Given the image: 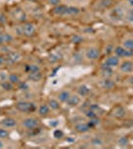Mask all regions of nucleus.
<instances>
[{
    "label": "nucleus",
    "mask_w": 133,
    "mask_h": 149,
    "mask_svg": "<svg viewBox=\"0 0 133 149\" xmlns=\"http://www.w3.org/2000/svg\"><path fill=\"white\" fill-rule=\"evenodd\" d=\"M128 1H131V0H128Z\"/></svg>",
    "instance_id": "45"
},
{
    "label": "nucleus",
    "mask_w": 133,
    "mask_h": 149,
    "mask_svg": "<svg viewBox=\"0 0 133 149\" xmlns=\"http://www.w3.org/2000/svg\"><path fill=\"white\" fill-rule=\"evenodd\" d=\"M75 129L79 133H84V132L88 131L91 129V126H89L88 122V123L86 122H79V123H77L75 125Z\"/></svg>",
    "instance_id": "10"
},
{
    "label": "nucleus",
    "mask_w": 133,
    "mask_h": 149,
    "mask_svg": "<svg viewBox=\"0 0 133 149\" xmlns=\"http://www.w3.org/2000/svg\"><path fill=\"white\" fill-rule=\"evenodd\" d=\"M130 84H131V85L133 86V77H131V78H130Z\"/></svg>",
    "instance_id": "42"
},
{
    "label": "nucleus",
    "mask_w": 133,
    "mask_h": 149,
    "mask_svg": "<svg viewBox=\"0 0 133 149\" xmlns=\"http://www.w3.org/2000/svg\"><path fill=\"white\" fill-rule=\"evenodd\" d=\"M78 93L79 95H81V97H88L89 93H91V88L86 85H81L79 86Z\"/></svg>",
    "instance_id": "19"
},
{
    "label": "nucleus",
    "mask_w": 133,
    "mask_h": 149,
    "mask_svg": "<svg viewBox=\"0 0 133 149\" xmlns=\"http://www.w3.org/2000/svg\"><path fill=\"white\" fill-rule=\"evenodd\" d=\"M4 146V144H3V142L1 141V139H0V148H2Z\"/></svg>",
    "instance_id": "41"
},
{
    "label": "nucleus",
    "mask_w": 133,
    "mask_h": 149,
    "mask_svg": "<svg viewBox=\"0 0 133 149\" xmlns=\"http://www.w3.org/2000/svg\"><path fill=\"white\" fill-rule=\"evenodd\" d=\"M0 125L5 128H13L17 125V121L13 117H6L0 121Z\"/></svg>",
    "instance_id": "8"
},
{
    "label": "nucleus",
    "mask_w": 133,
    "mask_h": 149,
    "mask_svg": "<svg viewBox=\"0 0 133 149\" xmlns=\"http://www.w3.org/2000/svg\"><path fill=\"white\" fill-rule=\"evenodd\" d=\"M79 102H81V97L78 95H71L67 102V104L69 107H77Z\"/></svg>",
    "instance_id": "14"
},
{
    "label": "nucleus",
    "mask_w": 133,
    "mask_h": 149,
    "mask_svg": "<svg viewBox=\"0 0 133 149\" xmlns=\"http://www.w3.org/2000/svg\"><path fill=\"white\" fill-rule=\"evenodd\" d=\"M67 7L66 5H57L55 6V8H53L52 13L54 14L56 16H65V13H66L67 10Z\"/></svg>",
    "instance_id": "11"
},
{
    "label": "nucleus",
    "mask_w": 133,
    "mask_h": 149,
    "mask_svg": "<svg viewBox=\"0 0 133 149\" xmlns=\"http://www.w3.org/2000/svg\"><path fill=\"white\" fill-rule=\"evenodd\" d=\"M125 113H126V112H125V109L121 107H115L114 110H113V112H112V114L114 115L115 117H117V118H122V117H124Z\"/></svg>",
    "instance_id": "22"
},
{
    "label": "nucleus",
    "mask_w": 133,
    "mask_h": 149,
    "mask_svg": "<svg viewBox=\"0 0 133 149\" xmlns=\"http://www.w3.org/2000/svg\"><path fill=\"white\" fill-rule=\"evenodd\" d=\"M53 134H54V137L57 138V139H62L65 135L64 132H63L61 129H56Z\"/></svg>",
    "instance_id": "34"
},
{
    "label": "nucleus",
    "mask_w": 133,
    "mask_h": 149,
    "mask_svg": "<svg viewBox=\"0 0 133 149\" xmlns=\"http://www.w3.org/2000/svg\"><path fill=\"white\" fill-rule=\"evenodd\" d=\"M100 85L105 90H112L115 86V83L110 78H104V80H102Z\"/></svg>",
    "instance_id": "13"
},
{
    "label": "nucleus",
    "mask_w": 133,
    "mask_h": 149,
    "mask_svg": "<svg viewBox=\"0 0 133 149\" xmlns=\"http://www.w3.org/2000/svg\"><path fill=\"white\" fill-rule=\"evenodd\" d=\"M0 33H1V27H0Z\"/></svg>",
    "instance_id": "43"
},
{
    "label": "nucleus",
    "mask_w": 133,
    "mask_h": 149,
    "mask_svg": "<svg viewBox=\"0 0 133 149\" xmlns=\"http://www.w3.org/2000/svg\"><path fill=\"white\" fill-rule=\"evenodd\" d=\"M0 69H1V66H0Z\"/></svg>",
    "instance_id": "46"
},
{
    "label": "nucleus",
    "mask_w": 133,
    "mask_h": 149,
    "mask_svg": "<svg viewBox=\"0 0 133 149\" xmlns=\"http://www.w3.org/2000/svg\"><path fill=\"white\" fill-rule=\"evenodd\" d=\"M86 117H88V119H91V118H94V117H97V113H96V111H94L93 109H88V110H86Z\"/></svg>",
    "instance_id": "29"
},
{
    "label": "nucleus",
    "mask_w": 133,
    "mask_h": 149,
    "mask_svg": "<svg viewBox=\"0 0 133 149\" xmlns=\"http://www.w3.org/2000/svg\"><path fill=\"white\" fill-rule=\"evenodd\" d=\"M50 111H51L50 107L48 104H46V103H44V104H41L40 107H38V113H39L41 116H43V117L49 115Z\"/></svg>",
    "instance_id": "15"
},
{
    "label": "nucleus",
    "mask_w": 133,
    "mask_h": 149,
    "mask_svg": "<svg viewBox=\"0 0 133 149\" xmlns=\"http://www.w3.org/2000/svg\"><path fill=\"white\" fill-rule=\"evenodd\" d=\"M13 41V36L8 33H0V45L11 43Z\"/></svg>",
    "instance_id": "16"
},
{
    "label": "nucleus",
    "mask_w": 133,
    "mask_h": 149,
    "mask_svg": "<svg viewBox=\"0 0 133 149\" xmlns=\"http://www.w3.org/2000/svg\"><path fill=\"white\" fill-rule=\"evenodd\" d=\"M115 55L118 58H129V57H133V51H129V50L125 49L124 47L118 46L115 48L114 50Z\"/></svg>",
    "instance_id": "7"
},
{
    "label": "nucleus",
    "mask_w": 133,
    "mask_h": 149,
    "mask_svg": "<svg viewBox=\"0 0 133 149\" xmlns=\"http://www.w3.org/2000/svg\"><path fill=\"white\" fill-rule=\"evenodd\" d=\"M1 86L3 90L5 91H12L13 90V84L10 83V81H3V83L1 84Z\"/></svg>",
    "instance_id": "30"
},
{
    "label": "nucleus",
    "mask_w": 133,
    "mask_h": 149,
    "mask_svg": "<svg viewBox=\"0 0 133 149\" xmlns=\"http://www.w3.org/2000/svg\"><path fill=\"white\" fill-rule=\"evenodd\" d=\"M98 123H100V118H98V117L91 118V119H89V121H88V124H89V126H91V128H93V127H95Z\"/></svg>",
    "instance_id": "32"
},
{
    "label": "nucleus",
    "mask_w": 133,
    "mask_h": 149,
    "mask_svg": "<svg viewBox=\"0 0 133 149\" xmlns=\"http://www.w3.org/2000/svg\"><path fill=\"white\" fill-rule=\"evenodd\" d=\"M18 88H19V90L24 91V92H27L29 90V85L26 83V81H20V83L18 84Z\"/></svg>",
    "instance_id": "33"
},
{
    "label": "nucleus",
    "mask_w": 133,
    "mask_h": 149,
    "mask_svg": "<svg viewBox=\"0 0 133 149\" xmlns=\"http://www.w3.org/2000/svg\"><path fill=\"white\" fill-rule=\"evenodd\" d=\"M119 69L122 73H125V74H128L130 72L133 71V63L130 61H124L122 62L121 64H119Z\"/></svg>",
    "instance_id": "9"
},
{
    "label": "nucleus",
    "mask_w": 133,
    "mask_h": 149,
    "mask_svg": "<svg viewBox=\"0 0 133 149\" xmlns=\"http://www.w3.org/2000/svg\"><path fill=\"white\" fill-rule=\"evenodd\" d=\"M126 18H127V21H128V22L133 23V10H131V11L128 12V14H127Z\"/></svg>",
    "instance_id": "37"
},
{
    "label": "nucleus",
    "mask_w": 133,
    "mask_h": 149,
    "mask_svg": "<svg viewBox=\"0 0 133 149\" xmlns=\"http://www.w3.org/2000/svg\"><path fill=\"white\" fill-rule=\"evenodd\" d=\"M8 81L13 84V85H16V84L20 83V78H19V76L16 74H10L8 77Z\"/></svg>",
    "instance_id": "26"
},
{
    "label": "nucleus",
    "mask_w": 133,
    "mask_h": 149,
    "mask_svg": "<svg viewBox=\"0 0 133 149\" xmlns=\"http://www.w3.org/2000/svg\"><path fill=\"white\" fill-rule=\"evenodd\" d=\"M70 97H71V93L69 91H62L58 95V100L60 102H67Z\"/></svg>",
    "instance_id": "17"
},
{
    "label": "nucleus",
    "mask_w": 133,
    "mask_h": 149,
    "mask_svg": "<svg viewBox=\"0 0 133 149\" xmlns=\"http://www.w3.org/2000/svg\"><path fill=\"white\" fill-rule=\"evenodd\" d=\"M111 17H112L114 20H121L123 18V11L121 8H119V7H115V8L112 9V11H111Z\"/></svg>",
    "instance_id": "12"
},
{
    "label": "nucleus",
    "mask_w": 133,
    "mask_h": 149,
    "mask_svg": "<svg viewBox=\"0 0 133 149\" xmlns=\"http://www.w3.org/2000/svg\"><path fill=\"white\" fill-rule=\"evenodd\" d=\"M86 57L88 58V60H91V61H94V60H97L98 58L100 57V51L95 47H91L88 48L86 52Z\"/></svg>",
    "instance_id": "6"
},
{
    "label": "nucleus",
    "mask_w": 133,
    "mask_h": 149,
    "mask_svg": "<svg viewBox=\"0 0 133 149\" xmlns=\"http://www.w3.org/2000/svg\"><path fill=\"white\" fill-rule=\"evenodd\" d=\"M22 126L27 130H35L40 126V121L36 117H27V118L23 119Z\"/></svg>",
    "instance_id": "2"
},
{
    "label": "nucleus",
    "mask_w": 133,
    "mask_h": 149,
    "mask_svg": "<svg viewBox=\"0 0 133 149\" xmlns=\"http://www.w3.org/2000/svg\"><path fill=\"white\" fill-rule=\"evenodd\" d=\"M20 54L17 52H9L5 55V64L7 65H13L17 63L20 60Z\"/></svg>",
    "instance_id": "4"
},
{
    "label": "nucleus",
    "mask_w": 133,
    "mask_h": 149,
    "mask_svg": "<svg viewBox=\"0 0 133 149\" xmlns=\"http://www.w3.org/2000/svg\"><path fill=\"white\" fill-rule=\"evenodd\" d=\"M21 27H22V34L26 37H31L36 32V27L32 23H25Z\"/></svg>",
    "instance_id": "5"
},
{
    "label": "nucleus",
    "mask_w": 133,
    "mask_h": 149,
    "mask_svg": "<svg viewBox=\"0 0 133 149\" xmlns=\"http://www.w3.org/2000/svg\"><path fill=\"white\" fill-rule=\"evenodd\" d=\"M48 105H49L50 109L53 110H58V109H60V107H61L59 100H55V98H51V100H49Z\"/></svg>",
    "instance_id": "23"
},
{
    "label": "nucleus",
    "mask_w": 133,
    "mask_h": 149,
    "mask_svg": "<svg viewBox=\"0 0 133 149\" xmlns=\"http://www.w3.org/2000/svg\"><path fill=\"white\" fill-rule=\"evenodd\" d=\"M101 74L104 78H110L113 74L112 68H108V67H101Z\"/></svg>",
    "instance_id": "24"
},
{
    "label": "nucleus",
    "mask_w": 133,
    "mask_h": 149,
    "mask_svg": "<svg viewBox=\"0 0 133 149\" xmlns=\"http://www.w3.org/2000/svg\"><path fill=\"white\" fill-rule=\"evenodd\" d=\"M15 31H16V34L17 35H23L22 34V27H16V29H15Z\"/></svg>",
    "instance_id": "39"
},
{
    "label": "nucleus",
    "mask_w": 133,
    "mask_h": 149,
    "mask_svg": "<svg viewBox=\"0 0 133 149\" xmlns=\"http://www.w3.org/2000/svg\"><path fill=\"white\" fill-rule=\"evenodd\" d=\"M48 3L51 4V5L57 6V5H60V3H61V0H48Z\"/></svg>",
    "instance_id": "38"
},
{
    "label": "nucleus",
    "mask_w": 133,
    "mask_h": 149,
    "mask_svg": "<svg viewBox=\"0 0 133 149\" xmlns=\"http://www.w3.org/2000/svg\"><path fill=\"white\" fill-rule=\"evenodd\" d=\"M15 109L20 112L23 113H30V112H34L37 109V105L36 103L31 102H17L15 103Z\"/></svg>",
    "instance_id": "1"
},
{
    "label": "nucleus",
    "mask_w": 133,
    "mask_h": 149,
    "mask_svg": "<svg viewBox=\"0 0 133 149\" xmlns=\"http://www.w3.org/2000/svg\"><path fill=\"white\" fill-rule=\"evenodd\" d=\"M42 74L41 72H34V73L28 74V80L32 81H40L42 80Z\"/></svg>",
    "instance_id": "18"
},
{
    "label": "nucleus",
    "mask_w": 133,
    "mask_h": 149,
    "mask_svg": "<svg viewBox=\"0 0 133 149\" xmlns=\"http://www.w3.org/2000/svg\"><path fill=\"white\" fill-rule=\"evenodd\" d=\"M10 135V132L4 127V128H0V139H7Z\"/></svg>",
    "instance_id": "28"
},
{
    "label": "nucleus",
    "mask_w": 133,
    "mask_h": 149,
    "mask_svg": "<svg viewBox=\"0 0 133 149\" xmlns=\"http://www.w3.org/2000/svg\"><path fill=\"white\" fill-rule=\"evenodd\" d=\"M120 60L116 55L115 56H109L105 59L104 63H103L102 67H108V68H115V67L119 66Z\"/></svg>",
    "instance_id": "3"
},
{
    "label": "nucleus",
    "mask_w": 133,
    "mask_h": 149,
    "mask_svg": "<svg viewBox=\"0 0 133 149\" xmlns=\"http://www.w3.org/2000/svg\"><path fill=\"white\" fill-rule=\"evenodd\" d=\"M123 47L125 49L129 50V51H133V40L132 39H127L123 42Z\"/></svg>",
    "instance_id": "27"
},
{
    "label": "nucleus",
    "mask_w": 133,
    "mask_h": 149,
    "mask_svg": "<svg viewBox=\"0 0 133 149\" xmlns=\"http://www.w3.org/2000/svg\"><path fill=\"white\" fill-rule=\"evenodd\" d=\"M5 64V56H0V66Z\"/></svg>",
    "instance_id": "40"
},
{
    "label": "nucleus",
    "mask_w": 133,
    "mask_h": 149,
    "mask_svg": "<svg viewBox=\"0 0 133 149\" xmlns=\"http://www.w3.org/2000/svg\"><path fill=\"white\" fill-rule=\"evenodd\" d=\"M79 13V9L75 6H68L65 16H76Z\"/></svg>",
    "instance_id": "20"
},
{
    "label": "nucleus",
    "mask_w": 133,
    "mask_h": 149,
    "mask_svg": "<svg viewBox=\"0 0 133 149\" xmlns=\"http://www.w3.org/2000/svg\"><path fill=\"white\" fill-rule=\"evenodd\" d=\"M72 41L74 43H81L84 41V39L81 37V36H77L76 35V36H74V37H72Z\"/></svg>",
    "instance_id": "36"
},
{
    "label": "nucleus",
    "mask_w": 133,
    "mask_h": 149,
    "mask_svg": "<svg viewBox=\"0 0 133 149\" xmlns=\"http://www.w3.org/2000/svg\"><path fill=\"white\" fill-rule=\"evenodd\" d=\"M91 144L93 145H95V146H100V145H102V140H101L100 138H98V137H95V138H93V139H91Z\"/></svg>",
    "instance_id": "35"
},
{
    "label": "nucleus",
    "mask_w": 133,
    "mask_h": 149,
    "mask_svg": "<svg viewBox=\"0 0 133 149\" xmlns=\"http://www.w3.org/2000/svg\"><path fill=\"white\" fill-rule=\"evenodd\" d=\"M30 1H34V0H30Z\"/></svg>",
    "instance_id": "44"
},
{
    "label": "nucleus",
    "mask_w": 133,
    "mask_h": 149,
    "mask_svg": "<svg viewBox=\"0 0 133 149\" xmlns=\"http://www.w3.org/2000/svg\"><path fill=\"white\" fill-rule=\"evenodd\" d=\"M128 143H129V140H128V138L125 137V136H122V137H120L119 140H118V144H119L120 146H122V147H125V146H127Z\"/></svg>",
    "instance_id": "31"
},
{
    "label": "nucleus",
    "mask_w": 133,
    "mask_h": 149,
    "mask_svg": "<svg viewBox=\"0 0 133 149\" xmlns=\"http://www.w3.org/2000/svg\"><path fill=\"white\" fill-rule=\"evenodd\" d=\"M26 73H34V72H40V67L35 64H30L25 67Z\"/></svg>",
    "instance_id": "25"
},
{
    "label": "nucleus",
    "mask_w": 133,
    "mask_h": 149,
    "mask_svg": "<svg viewBox=\"0 0 133 149\" xmlns=\"http://www.w3.org/2000/svg\"><path fill=\"white\" fill-rule=\"evenodd\" d=\"M113 5V1L112 0H100V2L97 3L98 9H105V8H109Z\"/></svg>",
    "instance_id": "21"
}]
</instances>
